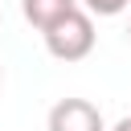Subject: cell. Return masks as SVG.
<instances>
[{
    "label": "cell",
    "instance_id": "1",
    "mask_svg": "<svg viewBox=\"0 0 131 131\" xmlns=\"http://www.w3.org/2000/svg\"><path fill=\"white\" fill-rule=\"evenodd\" d=\"M41 37H45L49 57H57V61H82V57H90V49H94V41H98L94 16L82 12V8L66 12V16H61L57 25H49Z\"/></svg>",
    "mask_w": 131,
    "mask_h": 131
},
{
    "label": "cell",
    "instance_id": "2",
    "mask_svg": "<svg viewBox=\"0 0 131 131\" xmlns=\"http://www.w3.org/2000/svg\"><path fill=\"white\" fill-rule=\"evenodd\" d=\"M45 127L49 131H106V119L90 98H61L49 106Z\"/></svg>",
    "mask_w": 131,
    "mask_h": 131
},
{
    "label": "cell",
    "instance_id": "3",
    "mask_svg": "<svg viewBox=\"0 0 131 131\" xmlns=\"http://www.w3.org/2000/svg\"><path fill=\"white\" fill-rule=\"evenodd\" d=\"M78 8V0H20V12H25V20L37 29V33H45L49 25H57L66 12H74Z\"/></svg>",
    "mask_w": 131,
    "mask_h": 131
},
{
    "label": "cell",
    "instance_id": "4",
    "mask_svg": "<svg viewBox=\"0 0 131 131\" xmlns=\"http://www.w3.org/2000/svg\"><path fill=\"white\" fill-rule=\"evenodd\" d=\"M78 8L90 12V16H119V12L131 8V0H78Z\"/></svg>",
    "mask_w": 131,
    "mask_h": 131
},
{
    "label": "cell",
    "instance_id": "5",
    "mask_svg": "<svg viewBox=\"0 0 131 131\" xmlns=\"http://www.w3.org/2000/svg\"><path fill=\"white\" fill-rule=\"evenodd\" d=\"M111 131H131V115H123V119H119V123H115Z\"/></svg>",
    "mask_w": 131,
    "mask_h": 131
},
{
    "label": "cell",
    "instance_id": "6",
    "mask_svg": "<svg viewBox=\"0 0 131 131\" xmlns=\"http://www.w3.org/2000/svg\"><path fill=\"white\" fill-rule=\"evenodd\" d=\"M0 82H4V70H0Z\"/></svg>",
    "mask_w": 131,
    "mask_h": 131
},
{
    "label": "cell",
    "instance_id": "7",
    "mask_svg": "<svg viewBox=\"0 0 131 131\" xmlns=\"http://www.w3.org/2000/svg\"><path fill=\"white\" fill-rule=\"evenodd\" d=\"M127 37H131V29H127Z\"/></svg>",
    "mask_w": 131,
    "mask_h": 131
}]
</instances>
